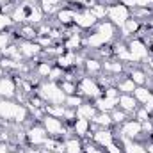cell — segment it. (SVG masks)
Returning a JSON list of instances; mask_svg holds the SVG:
<instances>
[{
	"label": "cell",
	"mask_w": 153,
	"mask_h": 153,
	"mask_svg": "<svg viewBox=\"0 0 153 153\" xmlns=\"http://www.w3.org/2000/svg\"><path fill=\"white\" fill-rule=\"evenodd\" d=\"M36 94L46 105H64V100H66V93L62 91L61 84L50 82V80H43L39 84Z\"/></svg>",
	"instance_id": "6da1fadb"
},
{
	"label": "cell",
	"mask_w": 153,
	"mask_h": 153,
	"mask_svg": "<svg viewBox=\"0 0 153 153\" xmlns=\"http://www.w3.org/2000/svg\"><path fill=\"white\" fill-rule=\"evenodd\" d=\"M76 94H80L84 100L94 102L96 98H100L103 94V89L100 87V84H98V80L94 76L84 75L76 82Z\"/></svg>",
	"instance_id": "7a4b0ae2"
},
{
	"label": "cell",
	"mask_w": 153,
	"mask_h": 153,
	"mask_svg": "<svg viewBox=\"0 0 153 153\" xmlns=\"http://www.w3.org/2000/svg\"><path fill=\"white\" fill-rule=\"evenodd\" d=\"M126 48H128V53H130V62H135V64H146V61L150 59V53H152V48H148L146 41L141 38H132L126 41Z\"/></svg>",
	"instance_id": "3957f363"
},
{
	"label": "cell",
	"mask_w": 153,
	"mask_h": 153,
	"mask_svg": "<svg viewBox=\"0 0 153 153\" xmlns=\"http://www.w3.org/2000/svg\"><path fill=\"white\" fill-rule=\"evenodd\" d=\"M41 125L45 126L50 139H59V141H62L68 135V132L71 130V128L66 126V123L61 117H53V116H48V114H45V117L41 119Z\"/></svg>",
	"instance_id": "277c9868"
},
{
	"label": "cell",
	"mask_w": 153,
	"mask_h": 153,
	"mask_svg": "<svg viewBox=\"0 0 153 153\" xmlns=\"http://www.w3.org/2000/svg\"><path fill=\"white\" fill-rule=\"evenodd\" d=\"M130 16H132V14H130V7H128L126 4L119 2V0H116L114 4L107 5V20H109L111 23H114L117 29H121V27L125 25V22H126Z\"/></svg>",
	"instance_id": "5b68a950"
},
{
	"label": "cell",
	"mask_w": 153,
	"mask_h": 153,
	"mask_svg": "<svg viewBox=\"0 0 153 153\" xmlns=\"http://www.w3.org/2000/svg\"><path fill=\"white\" fill-rule=\"evenodd\" d=\"M25 137H27V144L29 146H36V148H43L45 143L48 141V134L45 130V126L41 123H30L27 128H25Z\"/></svg>",
	"instance_id": "8992f818"
},
{
	"label": "cell",
	"mask_w": 153,
	"mask_h": 153,
	"mask_svg": "<svg viewBox=\"0 0 153 153\" xmlns=\"http://www.w3.org/2000/svg\"><path fill=\"white\" fill-rule=\"evenodd\" d=\"M70 7H75V20H73V25H75L78 30L82 32H87V30H93L98 23V20L91 14L89 9H84L82 5H70Z\"/></svg>",
	"instance_id": "52a82bcc"
},
{
	"label": "cell",
	"mask_w": 153,
	"mask_h": 153,
	"mask_svg": "<svg viewBox=\"0 0 153 153\" xmlns=\"http://www.w3.org/2000/svg\"><path fill=\"white\" fill-rule=\"evenodd\" d=\"M18 94V84L16 78L9 73L0 78V98H7V100H14Z\"/></svg>",
	"instance_id": "ba28073f"
},
{
	"label": "cell",
	"mask_w": 153,
	"mask_h": 153,
	"mask_svg": "<svg viewBox=\"0 0 153 153\" xmlns=\"http://www.w3.org/2000/svg\"><path fill=\"white\" fill-rule=\"evenodd\" d=\"M18 48H20V53L23 59L27 61H32V59H38L39 55L43 53V48L38 41H18Z\"/></svg>",
	"instance_id": "9c48e42d"
},
{
	"label": "cell",
	"mask_w": 153,
	"mask_h": 153,
	"mask_svg": "<svg viewBox=\"0 0 153 153\" xmlns=\"http://www.w3.org/2000/svg\"><path fill=\"white\" fill-rule=\"evenodd\" d=\"M91 141H93L98 148H103V150H105L111 143L116 141L114 130H112V128H98L96 132H93Z\"/></svg>",
	"instance_id": "30bf717a"
},
{
	"label": "cell",
	"mask_w": 153,
	"mask_h": 153,
	"mask_svg": "<svg viewBox=\"0 0 153 153\" xmlns=\"http://www.w3.org/2000/svg\"><path fill=\"white\" fill-rule=\"evenodd\" d=\"M93 30H96V32L105 39L109 45L114 43L116 39H117V27H116L114 23H111L109 20H102V22H98L96 27H94Z\"/></svg>",
	"instance_id": "8fae6325"
},
{
	"label": "cell",
	"mask_w": 153,
	"mask_h": 153,
	"mask_svg": "<svg viewBox=\"0 0 153 153\" xmlns=\"http://www.w3.org/2000/svg\"><path fill=\"white\" fill-rule=\"evenodd\" d=\"M82 70H84V73L89 76H100L103 73V61L100 59V57H91V55H85V59H84V64H82Z\"/></svg>",
	"instance_id": "7c38bea8"
},
{
	"label": "cell",
	"mask_w": 153,
	"mask_h": 153,
	"mask_svg": "<svg viewBox=\"0 0 153 153\" xmlns=\"http://www.w3.org/2000/svg\"><path fill=\"white\" fill-rule=\"evenodd\" d=\"M62 143H64V153H84V139L76 137L73 130L68 132Z\"/></svg>",
	"instance_id": "4fadbf2b"
},
{
	"label": "cell",
	"mask_w": 153,
	"mask_h": 153,
	"mask_svg": "<svg viewBox=\"0 0 153 153\" xmlns=\"http://www.w3.org/2000/svg\"><path fill=\"white\" fill-rule=\"evenodd\" d=\"M55 20H57V25L66 29V27H71L73 25V20H75V7H61L57 13H55Z\"/></svg>",
	"instance_id": "5bb4252c"
},
{
	"label": "cell",
	"mask_w": 153,
	"mask_h": 153,
	"mask_svg": "<svg viewBox=\"0 0 153 153\" xmlns=\"http://www.w3.org/2000/svg\"><path fill=\"white\" fill-rule=\"evenodd\" d=\"M71 130L76 137L80 139H91V121L84 117H76L75 123L71 125Z\"/></svg>",
	"instance_id": "9a60e30c"
},
{
	"label": "cell",
	"mask_w": 153,
	"mask_h": 153,
	"mask_svg": "<svg viewBox=\"0 0 153 153\" xmlns=\"http://www.w3.org/2000/svg\"><path fill=\"white\" fill-rule=\"evenodd\" d=\"M117 107L125 112H128L130 116H134L135 109L139 107V102L134 98V94H126V93H121L119 98H117Z\"/></svg>",
	"instance_id": "2e32d148"
},
{
	"label": "cell",
	"mask_w": 153,
	"mask_h": 153,
	"mask_svg": "<svg viewBox=\"0 0 153 153\" xmlns=\"http://www.w3.org/2000/svg\"><path fill=\"white\" fill-rule=\"evenodd\" d=\"M53 66H55V61H46V59H43V61H39V62H36V64L32 66V70H34V75L43 82V80L48 78V75H50V71H52Z\"/></svg>",
	"instance_id": "e0dca14e"
},
{
	"label": "cell",
	"mask_w": 153,
	"mask_h": 153,
	"mask_svg": "<svg viewBox=\"0 0 153 153\" xmlns=\"http://www.w3.org/2000/svg\"><path fill=\"white\" fill-rule=\"evenodd\" d=\"M75 112H76V117H84V119H89V121H91V119L96 116L98 109H96V105H94L93 102L84 100V102L75 109Z\"/></svg>",
	"instance_id": "ac0fdd59"
},
{
	"label": "cell",
	"mask_w": 153,
	"mask_h": 153,
	"mask_svg": "<svg viewBox=\"0 0 153 153\" xmlns=\"http://www.w3.org/2000/svg\"><path fill=\"white\" fill-rule=\"evenodd\" d=\"M114 85L117 87V91H119V93H126V94H132V93H134V89L137 87V85L130 80V76L126 75V73H123V75L117 76V78L114 80Z\"/></svg>",
	"instance_id": "d6986e66"
},
{
	"label": "cell",
	"mask_w": 153,
	"mask_h": 153,
	"mask_svg": "<svg viewBox=\"0 0 153 153\" xmlns=\"http://www.w3.org/2000/svg\"><path fill=\"white\" fill-rule=\"evenodd\" d=\"M98 109V112H112L116 107H117V98H105V96H100L93 102Z\"/></svg>",
	"instance_id": "ffe728a7"
},
{
	"label": "cell",
	"mask_w": 153,
	"mask_h": 153,
	"mask_svg": "<svg viewBox=\"0 0 153 153\" xmlns=\"http://www.w3.org/2000/svg\"><path fill=\"white\" fill-rule=\"evenodd\" d=\"M132 94H134V98L139 102V105H143V103L153 94V89H150L148 85H137Z\"/></svg>",
	"instance_id": "44dd1931"
},
{
	"label": "cell",
	"mask_w": 153,
	"mask_h": 153,
	"mask_svg": "<svg viewBox=\"0 0 153 153\" xmlns=\"http://www.w3.org/2000/svg\"><path fill=\"white\" fill-rule=\"evenodd\" d=\"M93 123H96L100 128H112L114 123H112V117L109 112H96V116L91 119Z\"/></svg>",
	"instance_id": "7402d4cb"
},
{
	"label": "cell",
	"mask_w": 153,
	"mask_h": 153,
	"mask_svg": "<svg viewBox=\"0 0 153 153\" xmlns=\"http://www.w3.org/2000/svg\"><path fill=\"white\" fill-rule=\"evenodd\" d=\"M66 112V105H45V114L53 116V117H61Z\"/></svg>",
	"instance_id": "603a6c76"
},
{
	"label": "cell",
	"mask_w": 153,
	"mask_h": 153,
	"mask_svg": "<svg viewBox=\"0 0 153 153\" xmlns=\"http://www.w3.org/2000/svg\"><path fill=\"white\" fill-rule=\"evenodd\" d=\"M111 117H112V123H114V126H117V125L125 123V121L130 117V114H128V112H125V111H121L119 107H116L114 111L111 112Z\"/></svg>",
	"instance_id": "cb8c5ba5"
},
{
	"label": "cell",
	"mask_w": 153,
	"mask_h": 153,
	"mask_svg": "<svg viewBox=\"0 0 153 153\" xmlns=\"http://www.w3.org/2000/svg\"><path fill=\"white\" fill-rule=\"evenodd\" d=\"M14 29V27H13ZM13 29L11 30H7V32H0V53L14 41V34H13Z\"/></svg>",
	"instance_id": "d4e9b609"
},
{
	"label": "cell",
	"mask_w": 153,
	"mask_h": 153,
	"mask_svg": "<svg viewBox=\"0 0 153 153\" xmlns=\"http://www.w3.org/2000/svg\"><path fill=\"white\" fill-rule=\"evenodd\" d=\"M64 75H66V71H64L62 68H59V66H53L46 80H50V82H57V84H59V82L64 78Z\"/></svg>",
	"instance_id": "484cf974"
},
{
	"label": "cell",
	"mask_w": 153,
	"mask_h": 153,
	"mask_svg": "<svg viewBox=\"0 0 153 153\" xmlns=\"http://www.w3.org/2000/svg\"><path fill=\"white\" fill-rule=\"evenodd\" d=\"M84 102V98L80 96V94H70V96H66V100H64V105L68 107V109H76L80 103Z\"/></svg>",
	"instance_id": "4316f807"
},
{
	"label": "cell",
	"mask_w": 153,
	"mask_h": 153,
	"mask_svg": "<svg viewBox=\"0 0 153 153\" xmlns=\"http://www.w3.org/2000/svg\"><path fill=\"white\" fill-rule=\"evenodd\" d=\"M13 27H14V23H13L11 16L0 13V32H7V30H11Z\"/></svg>",
	"instance_id": "83f0119b"
},
{
	"label": "cell",
	"mask_w": 153,
	"mask_h": 153,
	"mask_svg": "<svg viewBox=\"0 0 153 153\" xmlns=\"http://www.w3.org/2000/svg\"><path fill=\"white\" fill-rule=\"evenodd\" d=\"M59 84H61L62 91L66 93V96H70V94H76V82H73V80H61Z\"/></svg>",
	"instance_id": "f1b7e54d"
},
{
	"label": "cell",
	"mask_w": 153,
	"mask_h": 153,
	"mask_svg": "<svg viewBox=\"0 0 153 153\" xmlns=\"http://www.w3.org/2000/svg\"><path fill=\"white\" fill-rule=\"evenodd\" d=\"M119 91H117V87L116 85H107L105 89H103V94L102 96H105V98H119Z\"/></svg>",
	"instance_id": "f546056e"
},
{
	"label": "cell",
	"mask_w": 153,
	"mask_h": 153,
	"mask_svg": "<svg viewBox=\"0 0 153 153\" xmlns=\"http://www.w3.org/2000/svg\"><path fill=\"white\" fill-rule=\"evenodd\" d=\"M150 117H152V116L148 114L141 105H139V107L135 109V112H134V119H137V121H141V123H143V121H146V119H150Z\"/></svg>",
	"instance_id": "4dcf8cb0"
},
{
	"label": "cell",
	"mask_w": 153,
	"mask_h": 153,
	"mask_svg": "<svg viewBox=\"0 0 153 153\" xmlns=\"http://www.w3.org/2000/svg\"><path fill=\"white\" fill-rule=\"evenodd\" d=\"M105 153H123V148H121V144L117 141H114L105 148Z\"/></svg>",
	"instance_id": "1f68e13d"
},
{
	"label": "cell",
	"mask_w": 153,
	"mask_h": 153,
	"mask_svg": "<svg viewBox=\"0 0 153 153\" xmlns=\"http://www.w3.org/2000/svg\"><path fill=\"white\" fill-rule=\"evenodd\" d=\"M141 107H143V109H144L150 116H153V94L146 100V102H144V103H143V105H141Z\"/></svg>",
	"instance_id": "d6a6232c"
},
{
	"label": "cell",
	"mask_w": 153,
	"mask_h": 153,
	"mask_svg": "<svg viewBox=\"0 0 153 153\" xmlns=\"http://www.w3.org/2000/svg\"><path fill=\"white\" fill-rule=\"evenodd\" d=\"M0 153H11V146L4 141H0Z\"/></svg>",
	"instance_id": "836d02e7"
},
{
	"label": "cell",
	"mask_w": 153,
	"mask_h": 153,
	"mask_svg": "<svg viewBox=\"0 0 153 153\" xmlns=\"http://www.w3.org/2000/svg\"><path fill=\"white\" fill-rule=\"evenodd\" d=\"M23 153H43V148H36V146H29V148H25Z\"/></svg>",
	"instance_id": "e575fe53"
},
{
	"label": "cell",
	"mask_w": 153,
	"mask_h": 153,
	"mask_svg": "<svg viewBox=\"0 0 153 153\" xmlns=\"http://www.w3.org/2000/svg\"><path fill=\"white\" fill-rule=\"evenodd\" d=\"M66 5H82V2L84 0H62Z\"/></svg>",
	"instance_id": "d590c367"
},
{
	"label": "cell",
	"mask_w": 153,
	"mask_h": 153,
	"mask_svg": "<svg viewBox=\"0 0 153 153\" xmlns=\"http://www.w3.org/2000/svg\"><path fill=\"white\" fill-rule=\"evenodd\" d=\"M144 146H146V152H148V153H153V139L146 141V143H144Z\"/></svg>",
	"instance_id": "8d00e7d4"
},
{
	"label": "cell",
	"mask_w": 153,
	"mask_h": 153,
	"mask_svg": "<svg viewBox=\"0 0 153 153\" xmlns=\"http://www.w3.org/2000/svg\"><path fill=\"white\" fill-rule=\"evenodd\" d=\"M9 2H14V0H0V7L5 5V4H9Z\"/></svg>",
	"instance_id": "74e56055"
},
{
	"label": "cell",
	"mask_w": 153,
	"mask_h": 153,
	"mask_svg": "<svg viewBox=\"0 0 153 153\" xmlns=\"http://www.w3.org/2000/svg\"><path fill=\"white\" fill-rule=\"evenodd\" d=\"M43 153H59V152H53V150H43Z\"/></svg>",
	"instance_id": "f35d334b"
},
{
	"label": "cell",
	"mask_w": 153,
	"mask_h": 153,
	"mask_svg": "<svg viewBox=\"0 0 153 153\" xmlns=\"http://www.w3.org/2000/svg\"><path fill=\"white\" fill-rule=\"evenodd\" d=\"M152 25H153V14H152Z\"/></svg>",
	"instance_id": "ab89813d"
},
{
	"label": "cell",
	"mask_w": 153,
	"mask_h": 153,
	"mask_svg": "<svg viewBox=\"0 0 153 153\" xmlns=\"http://www.w3.org/2000/svg\"><path fill=\"white\" fill-rule=\"evenodd\" d=\"M152 50H153V48H152Z\"/></svg>",
	"instance_id": "60d3db41"
},
{
	"label": "cell",
	"mask_w": 153,
	"mask_h": 153,
	"mask_svg": "<svg viewBox=\"0 0 153 153\" xmlns=\"http://www.w3.org/2000/svg\"><path fill=\"white\" fill-rule=\"evenodd\" d=\"M152 2H153V0H152Z\"/></svg>",
	"instance_id": "b9f144b4"
}]
</instances>
